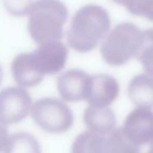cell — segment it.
Masks as SVG:
<instances>
[{
    "mask_svg": "<svg viewBox=\"0 0 153 153\" xmlns=\"http://www.w3.org/2000/svg\"><path fill=\"white\" fill-rule=\"evenodd\" d=\"M124 6L130 14L141 16L153 22V0H113Z\"/></svg>",
    "mask_w": 153,
    "mask_h": 153,
    "instance_id": "16",
    "label": "cell"
},
{
    "mask_svg": "<svg viewBox=\"0 0 153 153\" xmlns=\"http://www.w3.org/2000/svg\"><path fill=\"white\" fill-rule=\"evenodd\" d=\"M32 3V0H3L6 10L15 17H23L28 15Z\"/></svg>",
    "mask_w": 153,
    "mask_h": 153,
    "instance_id": "17",
    "label": "cell"
},
{
    "mask_svg": "<svg viewBox=\"0 0 153 153\" xmlns=\"http://www.w3.org/2000/svg\"><path fill=\"white\" fill-rule=\"evenodd\" d=\"M91 76L79 69H71L57 78V91L65 101L87 100Z\"/></svg>",
    "mask_w": 153,
    "mask_h": 153,
    "instance_id": "9",
    "label": "cell"
},
{
    "mask_svg": "<svg viewBox=\"0 0 153 153\" xmlns=\"http://www.w3.org/2000/svg\"><path fill=\"white\" fill-rule=\"evenodd\" d=\"M111 28V18L105 8L88 4L74 14L67 31L69 46L80 53L94 50Z\"/></svg>",
    "mask_w": 153,
    "mask_h": 153,
    "instance_id": "1",
    "label": "cell"
},
{
    "mask_svg": "<svg viewBox=\"0 0 153 153\" xmlns=\"http://www.w3.org/2000/svg\"><path fill=\"white\" fill-rule=\"evenodd\" d=\"M142 41V30L129 22L118 24L101 44V56L109 66H122L135 56Z\"/></svg>",
    "mask_w": 153,
    "mask_h": 153,
    "instance_id": "3",
    "label": "cell"
},
{
    "mask_svg": "<svg viewBox=\"0 0 153 153\" xmlns=\"http://www.w3.org/2000/svg\"><path fill=\"white\" fill-rule=\"evenodd\" d=\"M4 153H42L38 140L26 132H18L8 137Z\"/></svg>",
    "mask_w": 153,
    "mask_h": 153,
    "instance_id": "14",
    "label": "cell"
},
{
    "mask_svg": "<svg viewBox=\"0 0 153 153\" xmlns=\"http://www.w3.org/2000/svg\"><path fill=\"white\" fill-rule=\"evenodd\" d=\"M71 153H141V150L125 137L121 128H115L106 134L90 130L80 133L73 142Z\"/></svg>",
    "mask_w": 153,
    "mask_h": 153,
    "instance_id": "4",
    "label": "cell"
},
{
    "mask_svg": "<svg viewBox=\"0 0 153 153\" xmlns=\"http://www.w3.org/2000/svg\"><path fill=\"white\" fill-rule=\"evenodd\" d=\"M12 74L17 85L21 88H32L40 85L44 79L36 70L30 52L17 55L12 62Z\"/></svg>",
    "mask_w": 153,
    "mask_h": 153,
    "instance_id": "11",
    "label": "cell"
},
{
    "mask_svg": "<svg viewBox=\"0 0 153 153\" xmlns=\"http://www.w3.org/2000/svg\"><path fill=\"white\" fill-rule=\"evenodd\" d=\"M135 57L140 61L146 74L153 78V28L142 31V41Z\"/></svg>",
    "mask_w": 153,
    "mask_h": 153,
    "instance_id": "15",
    "label": "cell"
},
{
    "mask_svg": "<svg viewBox=\"0 0 153 153\" xmlns=\"http://www.w3.org/2000/svg\"><path fill=\"white\" fill-rule=\"evenodd\" d=\"M128 96L137 107L153 108V78L147 74H139L128 85Z\"/></svg>",
    "mask_w": 153,
    "mask_h": 153,
    "instance_id": "13",
    "label": "cell"
},
{
    "mask_svg": "<svg viewBox=\"0 0 153 153\" xmlns=\"http://www.w3.org/2000/svg\"><path fill=\"white\" fill-rule=\"evenodd\" d=\"M33 121L46 132L62 133L71 128L74 121L71 108L55 98H42L31 104Z\"/></svg>",
    "mask_w": 153,
    "mask_h": 153,
    "instance_id": "5",
    "label": "cell"
},
{
    "mask_svg": "<svg viewBox=\"0 0 153 153\" xmlns=\"http://www.w3.org/2000/svg\"><path fill=\"white\" fill-rule=\"evenodd\" d=\"M7 139H8V132H7V128H6V125L0 121V152L4 149V146H5Z\"/></svg>",
    "mask_w": 153,
    "mask_h": 153,
    "instance_id": "18",
    "label": "cell"
},
{
    "mask_svg": "<svg viewBox=\"0 0 153 153\" xmlns=\"http://www.w3.org/2000/svg\"><path fill=\"white\" fill-rule=\"evenodd\" d=\"M147 153H153V146L152 145H151V148H150V150Z\"/></svg>",
    "mask_w": 153,
    "mask_h": 153,
    "instance_id": "20",
    "label": "cell"
},
{
    "mask_svg": "<svg viewBox=\"0 0 153 153\" xmlns=\"http://www.w3.org/2000/svg\"><path fill=\"white\" fill-rule=\"evenodd\" d=\"M125 137L137 146L153 141V111L150 108L137 107L126 117L121 127Z\"/></svg>",
    "mask_w": 153,
    "mask_h": 153,
    "instance_id": "8",
    "label": "cell"
},
{
    "mask_svg": "<svg viewBox=\"0 0 153 153\" xmlns=\"http://www.w3.org/2000/svg\"><path fill=\"white\" fill-rule=\"evenodd\" d=\"M39 45L38 49L30 52L36 70L44 77L61 72L68 59L66 45L61 41H49Z\"/></svg>",
    "mask_w": 153,
    "mask_h": 153,
    "instance_id": "7",
    "label": "cell"
},
{
    "mask_svg": "<svg viewBox=\"0 0 153 153\" xmlns=\"http://www.w3.org/2000/svg\"><path fill=\"white\" fill-rule=\"evenodd\" d=\"M83 121L90 131L106 134L115 129L117 118L109 106L89 105L83 113Z\"/></svg>",
    "mask_w": 153,
    "mask_h": 153,
    "instance_id": "12",
    "label": "cell"
},
{
    "mask_svg": "<svg viewBox=\"0 0 153 153\" xmlns=\"http://www.w3.org/2000/svg\"><path fill=\"white\" fill-rule=\"evenodd\" d=\"M28 15L27 29L36 44L62 39L69 12L61 0H36Z\"/></svg>",
    "mask_w": 153,
    "mask_h": 153,
    "instance_id": "2",
    "label": "cell"
},
{
    "mask_svg": "<svg viewBox=\"0 0 153 153\" xmlns=\"http://www.w3.org/2000/svg\"><path fill=\"white\" fill-rule=\"evenodd\" d=\"M120 87L117 79L108 74L91 76L87 100L93 106H109L119 96Z\"/></svg>",
    "mask_w": 153,
    "mask_h": 153,
    "instance_id": "10",
    "label": "cell"
},
{
    "mask_svg": "<svg viewBox=\"0 0 153 153\" xmlns=\"http://www.w3.org/2000/svg\"><path fill=\"white\" fill-rule=\"evenodd\" d=\"M151 143H152V146H153V141H152V142H151Z\"/></svg>",
    "mask_w": 153,
    "mask_h": 153,
    "instance_id": "21",
    "label": "cell"
},
{
    "mask_svg": "<svg viewBox=\"0 0 153 153\" xmlns=\"http://www.w3.org/2000/svg\"><path fill=\"white\" fill-rule=\"evenodd\" d=\"M31 104V97L24 88H5L0 92V121L5 125L22 121L30 113Z\"/></svg>",
    "mask_w": 153,
    "mask_h": 153,
    "instance_id": "6",
    "label": "cell"
},
{
    "mask_svg": "<svg viewBox=\"0 0 153 153\" xmlns=\"http://www.w3.org/2000/svg\"><path fill=\"white\" fill-rule=\"evenodd\" d=\"M2 77H3V72H2V69H1V67H0V83H1V81H2Z\"/></svg>",
    "mask_w": 153,
    "mask_h": 153,
    "instance_id": "19",
    "label": "cell"
}]
</instances>
